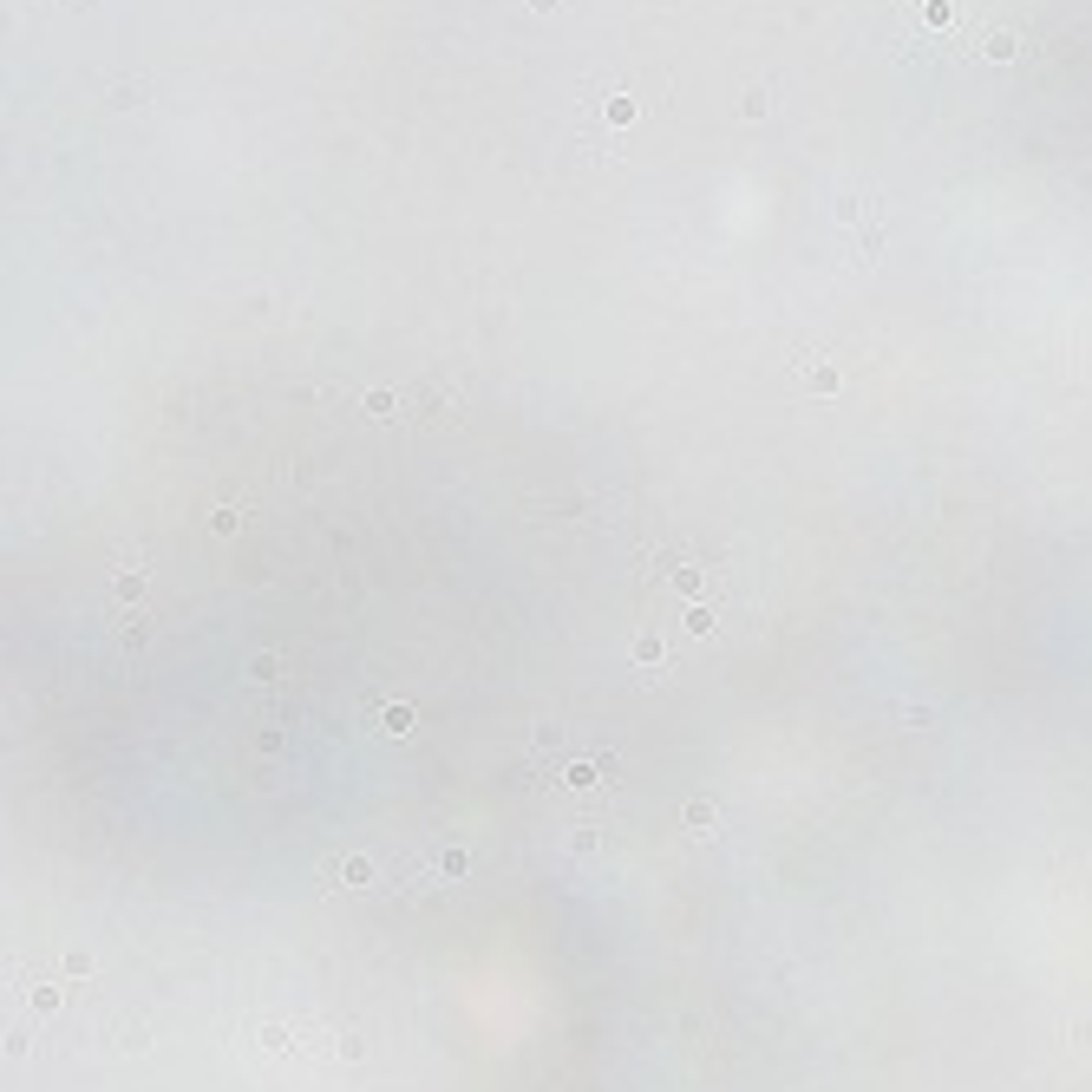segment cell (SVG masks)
<instances>
[{
    "mask_svg": "<svg viewBox=\"0 0 1092 1092\" xmlns=\"http://www.w3.org/2000/svg\"><path fill=\"white\" fill-rule=\"evenodd\" d=\"M831 216H837L844 242H851V256L870 268V262L883 256V204H877V196H837Z\"/></svg>",
    "mask_w": 1092,
    "mask_h": 1092,
    "instance_id": "1",
    "label": "cell"
},
{
    "mask_svg": "<svg viewBox=\"0 0 1092 1092\" xmlns=\"http://www.w3.org/2000/svg\"><path fill=\"white\" fill-rule=\"evenodd\" d=\"M975 53L1007 66V59H1021V33H1014V26H1001V20H994V26H975Z\"/></svg>",
    "mask_w": 1092,
    "mask_h": 1092,
    "instance_id": "2",
    "label": "cell"
},
{
    "mask_svg": "<svg viewBox=\"0 0 1092 1092\" xmlns=\"http://www.w3.org/2000/svg\"><path fill=\"white\" fill-rule=\"evenodd\" d=\"M138 589H144V556L131 550V556H118V576H111V595H118V602H138Z\"/></svg>",
    "mask_w": 1092,
    "mask_h": 1092,
    "instance_id": "3",
    "label": "cell"
},
{
    "mask_svg": "<svg viewBox=\"0 0 1092 1092\" xmlns=\"http://www.w3.org/2000/svg\"><path fill=\"white\" fill-rule=\"evenodd\" d=\"M804 386H812V393H837V386H844V373L831 367V360H804Z\"/></svg>",
    "mask_w": 1092,
    "mask_h": 1092,
    "instance_id": "4",
    "label": "cell"
},
{
    "mask_svg": "<svg viewBox=\"0 0 1092 1092\" xmlns=\"http://www.w3.org/2000/svg\"><path fill=\"white\" fill-rule=\"evenodd\" d=\"M118 641H125V648L138 655L144 641H151V615H144V609H125V628H118Z\"/></svg>",
    "mask_w": 1092,
    "mask_h": 1092,
    "instance_id": "5",
    "label": "cell"
},
{
    "mask_svg": "<svg viewBox=\"0 0 1092 1092\" xmlns=\"http://www.w3.org/2000/svg\"><path fill=\"white\" fill-rule=\"evenodd\" d=\"M380 726H386L393 740H406V733H413V707H406V700H386V707H380Z\"/></svg>",
    "mask_w": 1092,
    "mask_h": 1092,
    "instance_id": "6",
    "label": "cell"
},
{
    "mask_svg": "<svg viewBox=\"0 0 1092 1092\" xmlns=\"http://www.w3.org/2000/svg\"><path fill=\"white\" fill-rule=\"evenodd\" d=\"M680 622H687V635H713V628H719L713 602H687V609H680Z\"/></svg>",
    "mask_w": 1092,
    "mask_h": 1092,
    "instance_id": "7",
    "label": "cell"
},
{
    "mask_svg": "<svg viewBox=\"0 0 1092 1092\" xmlns=\"http://www.w3.org/2000/svg\"><path fill=\"white\" fill-rule=\"evenodd\" d=\"M635 661H641V667H661V661H667V648H661V635H655V628H648V635H635Z\"/></svg>",
    "mask_w": 1092,
    "mask_h": 1092,
    "instance_id": "8",
    "label": "cell"
},
{
    "mask_svg": "<svg viewBox=\"0 0 1092 1092\" xmlns=\"http://www.w3.org/2000/svg\"><path fill=\"white\" fill-rule=\"evenodd\" d=\"M249 674H256V687H275V680H281V655H256Z\"/></svg>",
    "mask_w": 1092,
    "mask_h": 1092,
    "instance_id": "9",
    "label": "cell"
},
{
    "mask_svg": "<svg viewBox=\"0 0 1092 1092\" xmlns=\"http://www.w3.org/2000/svg\"><path fill=\"white\" fill-rule=\"evenodd\" d=\"M367 413H373V419H406V413H399V399H393V393H367Z\"/></svg>",
    "mask_w": 1092,
    "mask_h": 1092,
    "instance_id": "10",
    "label": "cell"
},
{
    "mask_svg": "<svg viewBox=\"0 0 1092 1092\" xmlns=\"http://www.w3.org/2000/svg\"><path fill=\"white\" fill-rule=\"evenodd\" d=\"M765 111H772V86H752L746 92V118H765Z\"/></svg>",
    "mask_w": 1092,
    "mask_h": 1092,
    "instance_id": "11",
    "label": "cell"
},
{
    "mask_svg": "<svg viewBox=\"0 0 1092 1092\" xmlns=\"http://www.w3.org/2000/svg\"><path fill=\"white\" fill-rule=\"evenodd\" d=\"M530 7H556V0H530Z\"/></svg>",
    "mask_w": 1092,
    "mask_h": 1092,
    "instance_id": "12",
    "label": "cell"
}]
</instances>
